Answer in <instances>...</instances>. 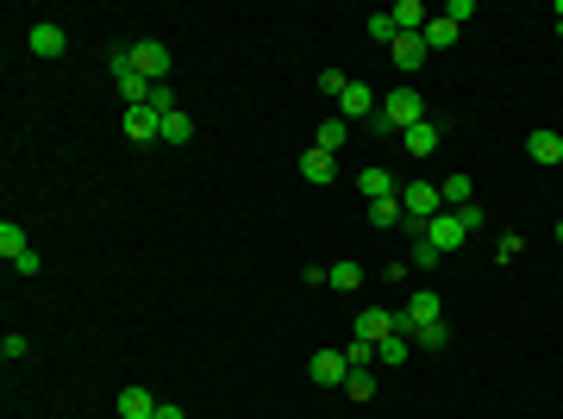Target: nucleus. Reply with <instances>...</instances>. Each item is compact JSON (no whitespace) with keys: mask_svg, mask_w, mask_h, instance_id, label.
Returning a JSON list of instances; mask_svg holds the SVG:
<instances>
[{"mask_svg":"<svg viewBox=\"0 0 563 419\" xmlns=\"http://www.w3.org/2000/svg\"><path fill=\"white\" fill-rule=\"evenodd\" d=\"M482 225H489V213L469 201V207H445L439 219H426V238L439 244V257H450V251H463V238L482 232Z\"/></svg>","mask_w":563,"mask_h":419,"instance_id":"nucleus-1","label":"nucleus"},{"mask_svg":"<svg viewBox=\"0 0 563 419\" xmlns=\"http://www.w3.org/2000/svg\"><path fill=\"white\" fill-rule=\"evenodd\" d=\"M420 119H426V101H420V88H389L370 125H376V132H394V138H400V132H407V125H420Z\"/></svg>","mask_w":563,"mask_h":419,"instance_id":"nucleus-2","label":"nucleus"},{"mask_svg":"<svg viewBox=\"0 0 563 419\" xmlns=\"http://www.w3.org/2000/svg\"><path fill=\"white\" fill-rule=\"evenodd\" d=\"M400 213H407L413 225L439 219V213H445V195H439V182H407V188H400Z\"/></svg>","mask_w":563,"mask_h":419,"instance_id":"nucleus-3","label":"nucleus"},{"mask_svg":"<svg viewBox=\"0 0 563 419\" xmlns=\"http://www.w3.org/2000/svg\"><path fill=\"white\" fill-rule=\"evenodd\" d=\"M439 319H445V301H439L432 288H420V294H413V301L394 314V332H407V338H413L420 325H439Z\"/></svg>","mask_w":563,"mask_h":419,"instance_id":"nucleus-4","label":"nucleus"},{"mask_svg":"<svg viewBox=\"0 0 563 419\" xmlns=\"http://www.w3.org/2000/svg\"><path fill=\"white\" fill-rule=\"evenodd\" d=\"M132 75H144V82H169V45H163V38H132Z\"/></svg>","mask_w":563,"mask_h":419,"instance_id":"nucleus-5","label":"nucleus"},{"mask_svg":"<svg viewBox=\"0 0 563 419\" xmlns=\"http://www.w3.org/2000/svg\"><path fill=\"white\" fill-rule=\"evenodd\" d=\"M439 145H445V125H439V119H420V125H407V132H400V151H407L413 163L439 157Z\"/></svg>","mask_w":563,"mask_h":419,"instance_id":"nucleus-6","label":"nucleus"},{"mask_svg":"<svg viewBox=\"0 0 563 419\" xmlns=\"http://www.w3.org/2000/svg\"><path fill=\"white\" fill-rule=\"evenodd\" d=\"M376 106H382V95L370 88V82H351L344 95H338V119L351 125V119H376Z\"/></svg>","mask_w":563,"mask_h":419,"instance_id":"nucleus-7","label":"nucleus"},{"mask_svg":"<svg viewBox=\"0 0 563 419\" xmlns=\"http://www.w3.org/2000/svg\"><path fill=\"white\" fill-rule=\"evenodd\" d=\"M125 138H132V145L163 138V113H157V106H125Z\"/></svg>","mask_w":563,"mask_h":419,"instance_id":"nucleus-8","label":"nucleus"},{"mask_svg":"<svg viewBox=\"0 0 563 419\" xmlns=\"http://www.w3.org/2000/svg\"><path fill=\"white\" fill-rule=\"evenodd\" d=\"M25 51L51 63V56H63V51H69V38H63V25H51V19H38V25L25 32Z\"/></svg>","mask_w":563,"mask_h":419,"instance_id":"nucleus-9","label":"nucleus"},{"mask_svg":"<svg viewBox=\"0 0 563 419\" xmlns=\"http://www.w3.org/2000/svg\"><path fill=\"white\" fill-rule=\"evenodd\" d=\"M526 157H532V163H551V169H558V163H563V138L551 132V125L526 132Z\"/></svg>","mask_w":563,"mask_h":419,"instance_id":"nucleus-10","label":"nucleus"},{"mask_svg":"<svg viewBox=\"0 0 563 419\" xmlns=\"http://www.w3.org/2000/svg\"><path fill=\"white\" fill-rule=\"evenodd\" d=\"M301 175H307L313 188H326V182L338 175V157H332V151H313V145H307V151H301Z\"/></svg>","mask_w":563,"mask_h":419,"instance_id":"nucleus-11","label":"nucleus"},{"mask_svg":"<svg viewBox=\"0 0 563 419\" xmlns=\"http://www.w3.org/2000/svg\"><path fill=\"white\" fill-rule=\"evenodd\" d=\"M344 375H351L344 351H320V357H313V382H320V388H344Z\"/></svg>","mask_w":563,"mask_h":419,"instance_id":"nucleus-12","label":"nucleus"},{"mask_svg":"<svg viewBox=\"0 0 563 419\" xmlns=\"http://www.w3.org/2000/svg\"><path fill=\"white\" fill-rule=\"evenodd\" d=\"M389 332H394V314H389V307H363V314H357V338H370V344H382Z\"/></svg>","mask_w":563,"mask_h":419,"instance_id":"nucleus-13","label":"nucleus"},{"mask_svg":"<svg viewBox=\"0 0 563 419\" xmlns=\"http://www.w3.org/2000/svg\"><path fill=\"white\" fill-rule=\"evenodd\" d=\"M457 32H463V25H457V19H445V13H432V19H426V32H420V38H426V51H450V45H457Z\"/></svg>","mask_w":563,"mask_h":419,"instance_id":"nucleus-14","label":"nucleus"},{"mask_svg":"<svg viewBox=\"0 0 563 419\" xmlns=\"http://www.w3.org/2000/svg\"><path fill=\"white\" fill-rule=\"evenodd\" d=\"M119 419H157V394L151 388H125L119 394Z\"/></svg>","mask_w":563,"mask_h":419,"instance_id":"nucleus-15","label":"nucleus"},{"mask_svg":"<svg viewBox=\"0 0 563 419\" xmlns=\"http://www.w3.org/2000/svg\"><path fill=\"white\" fill-rule=\"evenodd\" d=\"M25 251H32V238H25V225H19V219H0V257H6V263H19Z\"/></svg>","mask_w":563,"mask_h":419,"instance_id":"nucleus-16","label":"nucleus"},{"mask_svg":"<svg viewBox=\"0 0 563 419\" xmlns=\"http://www.w3.org/2000/svg\"><path fill=\"white\" fill-rule=\"evenodd\" d=\"M389 51H394V63H400V69H420V63H426V38H420V32H400Z\"/></svg>","mask_w":563,"mask_h":419,"instance_id":"nucleus-17","label":"nucleus"},{"mask_svg":"<svg viewBox=\"0 0 563 419\" xmlns=\"http://www.w3.org/2000/svg\"><path fill=\"white\" fill-rule=\"evenodd\" d=\"M344 138H351V125H344V119H320V132H313V151H344Z\"/></svg>","mask_w":563,"mask_h":419,"instance_id":"nucleus-18","label":"nucleus"},{"mask_svg":"<svg viewBox=\"0 0 563 419\" xmlns=\"http://www.w3.org/2000/svg\"><path fill=\"white\" fill-rule=\"evenodd\" d=\"M407 357H413V338H407V332H389V338H382V344H376V364H407Z\"/></svg>","mask_w":563,"mask_h":419,"instance_id":"nucleus-19","label":"nucleus"},{"mask_svg":"<svg viewBox=\"0 0 563 419\" xmlns=\"http://www.w3.org/2000/svg\"><path fill=\"white\" fill-rule=\"evenodd\" d=\"M357 188H363V201H382V195H400L389 169H363V175H357Z\"/></svg>","mask_w":563,"mask_h":419,"instance_id":"nucleus-20","label":"nucleus"},{"mask_svg":"<svg viewBox=\"0 0 563 419\" xmlns=\"http://www.w3.org/2000/svg\"><path fill=\"white\" fill-rule=\"evenodd\" d=\"M326 282H332L338 294H357V288H363V263H332Z\"/></svg>","mask_w":563,"mask_h":419,"instance_id":"nucleus-21","label":"nucleus"},{"mask_svg":"<svg viewBox=\"0 0 563 419\" xmlns=\"http://www.w3.org/2000/svg\"><path fill=\"white\" fill-rule=\"evenodd\" d=\"M439 195H445V207H469V201H476V182H469V175H445Z\"/></svg>","mask_w":563,"mask_h":419,"instance_id":"nucleus-22","label":"nucleus"},{"mask_svg":"<svg viewBox=\"0 0 563 419\" xmlns=\"http://www.w3.org/2000/svg\"><path fill=\"white\" fill-rule=\"evenodd\" d=\"M389 13H394V25H400V32H426V19H432L420 0H400V6H389Z\"/></svg>","mask_w":563,"mask_h":419,"instance_id":"nucleus-23","label":"nucleus"},{"mask_svg":"<svg viewBox=\"0 0 563 419\" xmlns=\"http://www.w3.org/2000/svg\"><path fill=\"white\" fill-rule=\"evenodd\" d=\"M370 225H407V213H400V195H382V201H370Z\"/></svg>","mask_w":563,"mask_h":419,"instance_id":"nucleus-24","label":"nucleus"},{"mask_svg":"<svg viewBox=\"0 0 563 419\" xmlns=\"http://www.w3.org/2000/svg\"><path fill=\"white\" fill-rule=\"evenodd\" d=\"M188 138H194V119H188L182 106H175V113H163V145H188Z\"/></svg>","mask_w":563,"mask_h":419,"instance_id":"nucleus-25","label":"nucleus"},{"mask_svg":"<svg viewBox=\"0 0 563 419\" xmlns=\"http://www.w3.org/2000/svg\"><path fill=\"white\" fill-rule=\"evenodd\" d=\"M344 394H351L357 407H363V401H376V375H370V369H351V375H344Z\"/></svg>","mask_w":563,"mask_h":419,"instance_id":"nucleus-26","label":"nucleus"},{"mask_svg":"<svg viewBox=\"0 0 563 419\" xmlns=\"http://www.w3.org/2000/svg\"><path fill=\"white\" fill-rule=\"evenodd\" d=\"M151 88H157V82H144V75H119V101H125V106H144V101H151Z\"/></svg>","mask_w":563,"mask_h":419,"instance_id":"nucleus-27","label":"nucleus"},{"mask_svg":"<svg viewBox=\"0 0 563 419\" xmlns=\"http://www.w3.org/2000/svg\"><path fill=\"white\" fill-rule=\"evenodd\" d=\"M363 32H370L376 45H394V38H400V25H394V13H370V19H363Z\"/></svg>","mask_w":563,"mask_h":419,"instance_id":"nucleus-28","label":"nucleus"},{"mask_svg":"<svg viewBox=\"0 0 563 419\" xmlns=\"http://www.w3.org/2000/svg\"><path fill=\"white\" fill-rule=\"evenodd\" d=\"M413 344H420V351H445V344H450L445 319H439V325H420V332H413Z\"/></svg>","mask_w":563,"mask_h":419,"instance_id":"nucleus-29","label":"nucleus"},{"mask_svg":"<svg viewBox=\"0 0 563 419\" xmlns=\"http://www.w3.org/2000/svg\"><path fill=\"white\" fill-rule=\"evenodd\" d=\"M344 364H351V369H370V364H376V344H370V338H351V344H344Z\"/></svg>","mask_w":563,"mask_h":419,"instance_id":"nucleus-30","label":"nucleus"},{"mask_svg":"<svg viewBox=\"0 0 563 419\" xmlns=\"http://www.w3.org/2000/svg\"><path fill=\"white\" fill-rule=\"evenodd\" d=\"M344 88H351V75H344V69H320V95H344Z\"/></svg>","mask_w":563,"mask_h":419,"instance_id":"nucleus-31","label":"nucleus"},{"mask_svg":"<svg viewBox=\"0 0 563 419\" xmlns=\"http://www.w3.org/2000/svg\"><path fill=\"white\" fill-rule=\"evenodd\" d=\"M25 351H32V344H25V338H19V332H6V338H0V357H6V364H19V357H25Z\"/></svg>","mask_w":563,"mask_h":419,"instance_id":"nucleus-32","label":"nucleus"},{"mask_svg":"<svg viewBox=\"0 0 563 419\" xmlns=\"http://www.w3.org/2000/svg\"><path fill=\"white\" fill-rule=\"evenodd\" d=\"M144 106H157V113H175V95H169V82H157V88H151V101Z\"/></svg>","mask_w":563,"mask_h":419,"instance_id":"nucleus-33","label":"nucleus"},{"mask_svg":"<svg viewBox=\"0 0 563 419\" xmlns=\"http://www.w3.org/2000/svg\"><path fill=\"white\" fill-rule=\"evenodd\" d=\"M519 251H526V238H519V232H513V238H501V244H495V257H501V263H513V257H519Z\"/></svg>","mask_w":563,"mask_h":419,"instance_id":"nucleus-34","label":"nucleus"},{"mask_svg":"<svg viewBox=\"0 0 563 419\" xmlns=\"http://www.w3.org/2000/svg\"><path fill=\"white\" fill-rule=\"evenodd\" d=\"M445 19H457V25H463V19H476V0H450Z\"/></svg>","mask_w":563,"mask_h":419,"instance_id":"nucleus-35","label":"nucleus"},{"mask_svg":"<svg viewBox=\"0 0 563 419\" xmlns=\"http://www.w3.org/2000/svg\"><path fill=\"white\" fill-rule=\"evenodd\" d=\"M38 269H44V257H38V251H25V257L13 263V275H38Z\"/></svg>","mask_w":563,"mask_h":419,"instance_id":"nucleus-36","label":"nucleus"},{"mask_svg":"<svg viewBox=\"0 0 563 419\" xmlns=\"http://www.w3.org/2000/svg\"><path fill=\"white\" fill-rule=\"evenodd\" d=\"M157 419H188V414H182L175 401H157Z\"/></svg>","mask_w":563,"mask_h":419,"instance_id":"nucleus-37","label":"nucleus"},{"mask_svg":"<svg viewBox=\"0 0 563 419\" xmlns=\"http://www.w3.org/2000/svg\"><path fill=\"white\" fill-rule=\"evenodd\" d=\"M558 38H563V0H558Z\"/></svg>","mask_w":563,"mask_h":419,"instance_id":"nucleus-38","label":"nucleus"},{"mask_svg":"<svg viewBox=\"0 0 563 419\" xmlns=\"http://www.w3.org/2000/svg\"><path fill=\"white\" fill-rule=\"evenodd\" d=\"M558 244H563V219H558Z\"/></svg>","mask_w":563,"mask_h":419,"instance_id":"nucleus-39","label":"nucleus"},{"mask_svg":"<svg viewBox=\"0 0 563 419\" xmlns=\"http://www.w3.org/2000/svg\"><path fill=\"white\" fill-rule=\"evenodd\" d=\"M558 169H563V163H558Z\"/></svg>","mask_w":563,"mask_h":419,"instance_id":"nucleus-40","label":"nucleus"}]
</instances>
